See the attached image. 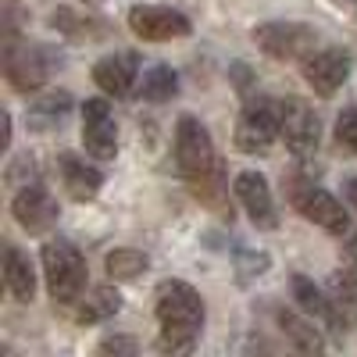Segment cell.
I'll list each match as a JSON object with an SVG mask.
<instances>
[{
	"label": "cell",
	"mask_w": 357,
	"mask_h": 357,
	"mask_svg": "<svg viewBox=\"0 0 357 357\" xmlns=\"http://www.w3.org/2000/svg\"><path fill=\"white\" fill-rule=\"evenodd\" d=\"M154 314H158V350L165 357H190L200 329H204V301L200 293L183 279H165L154 293Z\"/></svg>",
	"instance_id": "6da1fadb"
},
{
	"label": "cell",
	"mask_w": 357,
	"mask_h": 357,
	"mask_svg": "<svg viewBox=\"0 0 357 357\" xmlns=\"http://www.w3.org/2000/svg\"><path fill=\"white\" fill-rule=\"evenodd\" d=\"M286 197L293 204L296 215H304L307 222H314L318 229H325L329 236H340V240H347V236L354 232L350 229V215H347V204L340 197H333L329 190L314 186L311 178H304L301 172H293L286 178Z\"/></svg>",
	"instance_id": "7a4b0ae2"
},
{
	"label": "cell",
	"mask_w": 357,
	"mask_h": 357,
	"mask_svg": "<svg viewBox=\"0 0 357 357\" xmlns=\"http://www.w3.org/2000/svg\"><path fill=\"white\" fill-rule=\"evenodd\" d=\"M43 261V279L47 289L57 304H75L79 296L86 293V279H89V268L86 257L75 250V243L68 240H47L40 250Z\"/></svg>",
	"instance_id": "3957f363"
},
{
	"label": "cell",
	"mask_w": 357,
	"mask_h": 357,
	"mask_svg": "<svg viewBox=\"0 0 357 357\" xmlns=\"http://www.w3.org/2000/svg\"><path fill=\"white\" fill-rule=\"evenodd\" d=\"M175 165H178V172H183V178L190 186L218 168L211 132H207V126L193 114H183L175 126Z\"/></svg>",
	"instance_id": "277c9868"
},
{
	"label": "cell",
	"mask_w": 357,
	"mask_h": 357,
	"mask_svg": "<svg viewBox=\"0 0 357 357\" xmlns=\"http://www.w3.org/2000/svg\"><path fill=\"white\" fill-rule=\"evenodd\" d=\"M275 139H279V104L268 97L247 100L240 111V122H236V132H232L236 151L240 154H268Z\"/></svg>",
	"instance_id": "5b68a950"
},
{
	"label": "cell",
	"mask_w": 357,
	"mask_h": 357,
	"mask_svg": "<svg viewBox=\"0 0 357 357\" xmlns=\"http://www.w3.org/2000/svg\"><path fill=\"white\" fill-rule=\"evenodd\" d=\"M254 43L272 61H304L318 47V33L304 22H264L254 29Z\"/></svg>",
	"instance_id": "8992f818"
},
{
	"label": "cell",
	"mask_w": 357,
	"mask_h": 357,
	"mask_svg": "<svg viewBox=\"0 0 357 357\" xmlns=\"http://www.w3.org/2000/svg\"><path fill=\"white\" fill-rule=\"evenodd\" d=\"M279 136L293 158H311L321 139V122H318L314 107L301 97L279 100Z\"/></svg>",
	"instance_id": "52a82bcc"
},
{
	"label": "cell",
	"mask_w": 357,
	"mask_h": 357,
	"mask_svg": "<svg viewBox=\"0 0 357 357\" xmlns=\"http://www.w3.org/2000/svg\"><path fill=\"white\" fill-rule=\"evenodd\" d=\"M129 29L146 43H168V40H183L193 33V25L183 11H172L161 4H136L129 11Z\"/></svg>",
	"instance_id": "ba28073f"
},
{
	"label": "cell",
	"mask_w": 357,
	"mask_h": 357,
	"mask_svg": "<svg viewBox=\"0 0 357 357\" xmlns=\"http://www.w3.org/2000/svg\"><path fill=\"white\" fill-rule=\"evenodd\" d=\"M50 75V65H47V54L40 47H29V43H15L8 40L4 47V79L15 93H36L43 89Z\"/></svg>",
	"instance_id": "9c48e42d"
},
{
	"label": "cell",
	"mask_w": 357,
	"mask_h": 357,
	"mask_svg": "<svg viewBox=\"0 0 357 357\" xmlns=\"http://www.w3.org/2000/svg\"><path fill=\"white\" fill-rule=\"evenodd\" d=\"M301 75L318 97H333L350 75V54L343 47H321L301 61Z\"/></svg>",
	"instance_id": "30bf717a"
},
{
	"label": "cell",
	"mask_w": 357,
	"mask_h": 357,
	"mask_svg": "<svg viewBox=\"0 0 357 357\" xmlns=\"http://www.w3.org/2000/svg\"><path fill=\"white\" fill-rule=\"evenodd\" d=\"M82 146L89 158L97 161H114L118 154V129L107 100H86L82 104Z\"/></svg>",
	"instance_id": "8fae6325"
},
{
	"label": "cell",
	"mask_w": 357,
	"mask_h": 357,
	"mask_svg": "<svg viewBox=\"0 0 357 357\" xmlns=\"http://www.w3.org/2000/svg\"><path fill=\"white\" fill-rule=\"evenodd\" d=\"M232 193L236 200L243 204V211L247 218L264 229V232H272L279 225V211H275V200H272V186H268V178L261 172H240L236 175V183H232Z\"/></svg>",
	"instance_id": "7c38bea8"
},
{
	"label": "cell",
	"mask_w": 357,
	"mask_h": 357,
	"mask_svg": "<svg viewBox=\"0 0 357 357\" xmlns=\"http://www.w3.org/2000/svg\"><path fill=\"white\" fill-rule=\"evenodd\" d=\"M11 215L29 236H43L57 225V215L61 211H57V200L43 186H25L11 200Z\"/></svg>",
	"instance_id": "4fadbf2b"
},
{
	"label": "cell",
	"mask_w": 357,
	"mask_h": 357,
	"mask_svg": "<svg viewBox=\"0 0 357 357\" xmlns=\"http://www.w3.org/2000/svg\"><path fill=\"white\" fill-rule=\"evenodd\" d=\"M136 75H139V57L136 54H111V57L93 65V82L107 97H118V100L132 93Z\"/></svg>",
	"instance_id": "5bb4252c"
},
{
	"label": "cell",
	"mask_w": 357,
	"mask_h": 357,
	"mask_svg": "<svg viewBox=\"0 0 357 357\" xmlns=\"http://www.w3.org/2000/svg\"><path fill=\"white\" fill-rule=\"evenodd\" d=\"M279 329L289 340V357H325V340L314 329V321L293 314V311H279Z\"/></svg>",
	"instance_id": "9a60e30c"
},
{
	"label": "cell",
	"mask_w": 357,
	"mask_h": 357,
	"mask_svg": "<svg viewBox=\"0 0 357 357\" xmlns=\"http://www.w3.org/2000/svg\"><path fill=\"white\" fill-rule=\"evenodd\" d=\"M61 183H65V190H68V197H72V200L86 204V200H93V197L100 193L104 175H100L93 165H86L82 158L65 154V158H61Z\"/></svg>",
	"instance_id": "2e32d148"
},
{
	"label": "cell",
	"mask_w": 357,
	"mask_h": 357,
	"mask_svg": "<svg viewBox=\"0 0 357 357\" xmlns=\"http://www.w3.org/2000/svg\"><path fill=\"white\" fill-rule=\"evenodd\" d=\"M72 111V93L68 89H47V93H40L33 100V107H29V129L33 132H50L57 129L68 118Z\"/></svg>",
	"instance_id": "e0dca14e"
},
{
	"label": "cell",
	"mask_w": 357,
	"mask_h": 357,
	"mask_svg": "<svg viewBox=\"0 0 357 357\" xmlns=\"http://www.w3.org/2000/svg\"><path fill=\"white\" fill-rule=\"evenodd\" d=\"M4 286L18 304H33L36 296V272L18 247H4Z\"/></svg>",
	"instance_id": "ac0fdd59"
},
{
	"label": "cell",
	"mask_w": 357,
	"mask_h": 357,
	"mask_svg": "<svg viewBox=\"0 0 357 357\" xmlns=\"http://www.w3.org/2000/svg\"><path fill=\"white\" fill-rule=\"evenodd\" d=\"M289 286H293V301L301 304V311H304L307 318H314V321H321V325H329V329L340 333V321H336V311H333L329 293L318 289L307 275H293Z\"/></svg>",
	"instance_id": "d6986e66"
},
{
	"label": "cell",
	"mask_w": 357,
	"mask_h": 357,
	"mask_svg": "<svg viewBox=\"0 0 357 357\" xmlns=\"http://www.w3.org/2000/svg\"><path fill=\"white\" fill-rule=\"evenodd\" d=\"M122 311V293L114 286H93L86 296L75 301V321L79 325H97V321H107Z\"/></svg>",
	"instance_id": "ffe728a7"
},
{
	"label": "cell",
	"mask_w": 357,
	"mask_h": 357,
	"mask_svg": "<svg viewBox=\"0 0 357 357\" xmlns=\"http://www.w3.org/2000/svg\"><path fill=\"white\" fill-rule=\"evenodd\" d=\"M325 293H329V301H333L340 333L350 329V325H357V275L350 272V268H347V272H333Z\"/></svg>",
	"instance_id": "44dd1931"
},
{
	"label": "cell",
	"mask_w": 357,
	"mask_h": 357,
	"mask_svg": "<svg viewBox=\"0 0 357 357\" xmlns=\"http://www.w3.org/2000/svg\"><path fill=\"white\" fill-rule=\"evenodd\" d=\"M50 25H54L61 36L75 40V43H89V40L107 36V25H104L100 18L79 15V11H72V8H57V11L50 15Z\"/></svg>",
	"instance_id": "7402d4cb"
},
{
	"label": "cell",
	"mask_w": 357,
	"mask_h": 357,
	"mask_svg": "<svg viewBox=\"0 0 357 357\" xmlns=\"http://www.w3.org/2000/svg\"><path fill=\"white\" fill-rule=\"evenodd\" d=\"M104 268H107V275L114 282H132L151 268V257H146L143 250H132V247H118L104 257Z\"/></svg>",
	"instance_id": "603a6c76"
},
{
	"label": "cell",
	"mask_w": 357,
	"mask_h": 357,
	"mask_svg": "<svg viewBox=\"0 0 357 357\" xmlns=\"http://www.w3.org/2000/svg\"><path fill=\"white\" fill-rule=\"evenodd\" d=\"M139 93L143 100H151V104H165L178 93V79L168 65H154L151 72L143 75V86H139Z\"/></svg>",
	"instance_id": "cb8c5ba5"
},
{
	"label": "cell",
	"mask_w": 357,
	"mask_h": 357,
	"mask_svg": "<svg viewBox=\"0 0 357 357\" xmlns=\"http://www.w3.org/2000/svg\"><path fill=\"white\" fill-rule=\"evenodd\" d=\"M333 139H336V146L343 154H357V107H343L336 114Z\"/></svg>",
	"instance_id": "d4e9b609"
},
{
	"label": "cell",
	"mask_w": 357,
	"mask_h": 357,
	"mask_svg": "<svg viewBox=\"0 0 357 357\" xmlns=\"http://www.w3.org/2000/svg\"><path fill=\"white\" fill-rule=\"evenodd\" d=\"M97 357H139V343L129 333H107L97 343Z\"/></svg>",
	"instance_id": "484cf974"
},
{
	"label": "cell",
	"mask_w": 357,
	"mask_h": 357,
	"mask_svg": "<svg viewBox=\"0 0 357 357\" xmlns=\"http://www.w3.org/2000/svg\"><path fill=\"white\" fill-rule=\"evenodd\" d=\"M236 268H240V282H250L254 275L268 272V254H254V250H240L236 257Z\"/></svg>",
	"instance_id": "4316f807"
},
{
	"label": "cell",
	"mask_w": 357,
	"mask_h": 357,
	"mask_svg": "<svg viewBox=\"0 0 357 357\" xmlns=\"http://www.w3.org/2000/svg\"><path fill=\"white\" fill-rule=\"evenodd\" d=\"M232 79H236V89H240L243 97L254 89V75H250V68H247V65H240V61L232 65Z\"/></svg>",
	"instance_id": "83f0119b"
},
{
	"label": "cell",
	"mask_w": 357,
	"mask_h": 357,
	"mask_svg": "<svg viewBox=\"0 0 357 357\" xmlns=\"http://www.w3.org/2000/svg\"><path fill=\"white\" fill-rule=\"evenodd\" d=\"M343 200L357 211V178H354V175H350V178H343Z\"/></svg>",
	"instance_id": "f1b7e54d"
},
{
	"label": "cell",
	"mask_w": 357,
	"mask_h": 357,
	"mask_svg": "<svg viewBox=\"0 0 357 357\" xmlns=\"http://www.w3.org/2000/svg\"><path fill=\"white\" fill-rule=\"evenodd\" d=\"M347 268L357 275V240H350V250H347Z\"/></svg>",
	"instance_id": "f546056e"
},
{
	"label": "cell",
	"mask_w": 357,
	"mask_h": 357,
	"mask_svg": "<svg viewBox=\"0 0 357 357\" xmlns=\"http://www.w3.org/2000/svg\"><path fill=\"white\" fill-rule=\"evenodd\" d=\"M336 8H347V11H357V0H333Z\"/></svg>",
	"instance_id": "4dcf8cb0"
},
{
	"label": "cell",
	"mask_w": 357,
	"mask_h": 357,
	"mask_svg": "<svg viewBox=\"0 0 357 357\" xmlns=\"http://www.w3.org/2000/svg\"><path fill=\"white\" fill-rule=\"evenodd\" d=\"M79 4H86V8H97V4H104V0H79Z\"/></svg>",
	"instance_id": "1f68e13d"
}]
</instances>
